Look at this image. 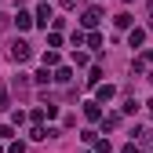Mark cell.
<instances>
[{
	"instance_id": "obj_23",
	"label": "cell",
	"mask_w": 153,
	"mask_h": 153,
	"mask_svg": "<svg viewBox=\"0 0 153 153\" xmlns=\"http://www.w3.org/2000/svg\"><path fill=\"white\" fill-rule=\"evenodd\" d=\"M11 135H15V131H11V128H7V124H0V142H7V139H11Z\"/></svg>"
},
{
	"instance_id": "obj_2",
	"label": "cell",
	"mask_w": 153,
	"mask_h": 153,
	"mask_svg": "<svg viewBox=\"0 0 153 153\" xmlns=\"http://www.w3.org/2000/svg\"><path fill=\"white\" fill-rule=\"evenodd\" d=\"M102 18H106V15H102V7H95V4H91V7H84V15H80V26L95 33V26H99Z\"/></svg>"
},
{
	"instance_id": "obj_29",
	"label": "cell",
	"mask_w": 153,
	"mask_h": 153,
	"mask_svg": "<svg viewBox=\"0 0 153 153\" xmlns=\"http://www.w3.org/2000/svg\"><path fill=\"white\" fill-rule=\"evenodd\" d=\"M84 153H91V149H84Z\"/></svg>"
},
{
	"instance_id": "obj_27",
	"label": "cell",
	"mask_w": 153,
	"mask_h": 153,
	"mask_svg": "<svg viewBox=\"0 0 153 153\" xmlns=\"http://www.w3.org/2000/svg\"><path fill=\"white\" fill-rule=\"evenodd\" d=\"M146 106H149V113H153V102H146Z\"/></svg>"
},
{
	"instance_id": "obj_8",
	"label": "cell",
	"mask_w": 153,
	"mask_h": 153,
	"mask_svg": "<svg viewBox=\"0 0 153 153\" xmlns=\"http://www.w3.org/2000/svg\"><path fill=\"white\" fill-rule=\"evenodd\" d=\"M84 117H88L91 124H95V120H102V106H99V102H84Z\"/></svg>"
},
{
	"instance_id": "obj_26",
	"label": "cell",
	"mask_w": 153,
	"mask_h": 153,
	"mask_svg": "<svg viewBox=\"0 0 153 153\" xmlns=\"http://www.w3.org/2000/svg\"><path fill=\"white\" fill-rule=\"evenodd\" d=\"M149 29H153V7H149Z\"/></svg>"
},
{
	"instance_id": "obj_6",
	"label": "cell",
	"mask_w": 153,
	"mask_h": 153,
	"mask_svg": "<svg viewBox=\"0 0 153 153\" xmlns=\"http://www.w3.org/2000/svg\"><path fill=\"white\" fill-rule=\"evenodd\" d=\"M135 135H139V149H153V128H142V131H135Z\"/></svg>"
},
{
	"instance_id": "obj_12",
	"label": "cell",
	"mask_w": 153,
	"mask_h": 153,
	"mask_svg": "<svg viewBox=\"0 0 153 153\" xmlns=\"http://www.w3.org/2000/svg\"><path fill=\"white\" fill-rule=\"evenodd\" d=\"M102 128H106V131L120 128V113H109V117H102Z\"/></svg>"
},
{
	"instance_id": "obj_5",
	"label": "cell",
	"mask_w": 153,
	"mask_h": 153,
	"mask_svg": "<svg viewBox=\"0 0 153 153\" xmlns=\"http://www.w3.org/2000/svg\"><path fill=\"white\" fill-rule=\"evenodd\" d=\"M29 26H33V15H29V11H22V7H18V15H15V29H18V33H26Z\"/></svg>"
},
{
	"instance_id": "obj_13",
	"label": "cell",
	"mask_w": 153,
	"mask_h": 153,
	"mask_svg": "<svg viewBox=\"0 0 153 153\" xmlns=\"http://www.w3.org/2000/svg\"><path fill=\"white\" fill-rule=\"evenodd\" d=\"M84 44L95 48V51H102V36H99V33H88V36H84Z\"/></svg>"
},
{
	"instance_id": "obj_10",
	"label": "cell",
	"mask_w": 153,
	"mask_h": 153,
	"mask_svg": "<svg viewBox=\"0 0 153 153\" xmlns=\"http://www.w3.org/2000/svg\"><path fill=\"white\" fill-rule=\"evenodd\" d=\"M131 22H135V18H131L128 11H120V15H113V26H117V29H131Z\"/></svg>"
},
{
	"instance_id": "obj_21",
	"label": "cell",
	"mask_w": 153,
	"mask_h": 153,
	"mask_svg": "<svg viewBox=\"0 0 153 153\" xmlns=\"http://www.w3.org/2000/svg\"><path fill=\"white\" fill-rule=\"evenodd\" d=\"M73 66H88V55L84 51H73Z\"/></svg>"
},
{
	"instance_id": "obj_1",
	"label": "cell",
	"mask_w": 153,
	"mask_h": 153,
	"mask_svg": "<svg viewBox=\"0 0 153 153\" xmlns=\"http://www.w3.org/2000/svg\"><path fill=\"white\" fill-rule=\"evenodd\" d=\"M29 55H33V44H26V40H11V62H29Z\"/></svg>"
},
{
	"instance_id": "obj_20",
	"label": "cell",
	"mask_w": 153,
	"mask_h": 153,
	"mask_svg": "<svg viewBox=\"0 0 153 153\" xmlns=\"http://www.w3.org/2000/svg\"><path fill=\"white\" fill-rule=\"evenodd\" d=\"M29 120H33V124H40V120H44V106H36V109L29 113Z\"/></svg>"
},
{
	"instance_id": "obj_24",
	"label": "cell",
	"mask_w": 153,
	"mask_h": 153,
	"mask_svg": "<svg viewBox=\"0 0 153 153\" xmlns=\"http://www.w3.org/2000/svg\"><path fill=\"white\" fill-rule=\"evenodd\" d=\"M120 153H142V149H139V146H135V142H128V146H124V149H120Z\"/></svg>"
},
{
	"instance_id": "obj_19",
	"label": "cell",
	"mask_w": 153,
	"mask_h": 153,
	"mask_svg": "<svg viewBox=\"0 0 153 153\" xmlns=\"http://www.w3.org/2000/svg\"><path fill=\"white\" fill-rule=\"evenodd\" d=\"M48 80H51V69H36L33 73V84H48Z\"/></svg>"
},
{
	"instance_id": "obj_30",
	"label": "cell",
	"mask_w": 153,
	"mask_h": 153,
	"mask_svg": "<svg viewBox=\"0 0 153 153\" xmlns=\"http://www.w3.org/2000/svg\"><path fill=\"white\" fill-rule=\"evenodd\" d=\"M0 153H4V149H0Z\"/></svg>"
},
{
	"instance_id": "obj_22",
	"label": "cell",
	"mask_w": 153,
	"mask_h": 153,
	"mask_svg": "<svg viewBox=\"0 0 153 153\" xmlns=\"http://www.w3.org/2000/svg\"><path fill=\"white\" fill-rule=\"evenodd\" d=\"M15 88H18V91H26V88H29V80H26V73H18V76H15Z\"/></svg>"
},
{
	"instance_id": "obj_18",
	"label": "cell",
	"mask_w": 153,
	"mask_h": 153,
	"mask_svg": "<svg viewBox=\"0 0 153 153\" xmlns=\"http://www.w3.org/2000/svg\"><path fill=\"white\" fill-rule=\"evenodd\" d=\"M29 139H33V142H44V139H48V131H44L40 124H33V131H29Z\"/></svg>"
},
{
	"instance_id": "obj_14",
	"label": "cell",
	"mask_w": 153,
	"mask_h": 153,
	"mask_svg": "<svg viewBox=\"0 0 153 153\" xmlns=\"http://www.w3.org/2000/svg\"><path fill=\"white\" fill-rule=\"evenodd\" d=\"M102 76H106V73H102L99 66H91V76H88V84H91V88H99V84H102Z\"/></svg>"
},
{
	"instance_id": "obj_11",
	"label": "cell",
	"mask_w": 153,
	"mask_h": 153,
	"mask_svg": "<svg viewBox=\"0 0 153 153\" xmlns=\"http://www.w3.org/2000/svg\"><path fill=\"white\" fill-rule=\"evenodd\" d=\"M62 59H59V51H44V69H59Z\"/></svg>"
},
{
	"instance_id": "obj_16",
	"label": "cell",
	"mask_w": 153,
	"mask_h": 153,
	"mask_svg": "<svg viewBox=\"0 0 153 153\" xmlns=\"http://www.w3.org/2000/svg\"><path fill=\"white\" fill-rule=\"evenodd\" d=\"M55 48H62V33L51 29V33H48V51H55Z\"/></svg>"
},
{
	"instance_id": "obj_17",
	"label": "cell",
	"mask_w": 153,
	"mask_h": 153,
	"mask_svg": "<svg viewBox=\"0 0 153 153\" xmlns=\"http://www.w3.org/2000/svg\"><path fill=\"white\" fill-rule=\"evenodd\" d=\"M91 146H95V153H113V146H109V139H95Z\"/></svg>"
},
{
	"instance_id": "obj_3",
	"label": "cell",
	"mask_w": 153,
	"mask_h": 153,
	"mask_svg": "<svg viewBox=\"0 0 153 153\" xmlns=\"http://www.w3.org/2000/svg\"><path fill=\"white\" fill-rule=\"evenodd\" d=\"M51 22H55V15H51V4H40V7H36V15H33V26L48 29Z\"/></svg>"
},
{
	"instance_id": "obj_9",
	"label": "cell",
	"mask_w": 153,
	"mask_h": 153,
	"mask_svg": "<svg viewBox=\"0 0 153 153\" xmlns=\"http://www.w3.org/2000/svg\"><path fill=\"white\" fill-rule=\"evenodd\" d=\"M51 80H59V84H69V80H73V69H69V66H59V69L51 73Z\"/></svg>"
},
{
	"instance_id": "obj_7",
	"label": "cell",
	"mask_w": 153,
	"mask_h": 153,
	"mask_svg": "<svg viewBox=\"0 0 153 153\" xmlns=\"http://www.w3.org/2000/svg\"><path fill=\"white\" fill-rule=\"evenodd\" d=\"M146 44V29H128V48H142Z\"/></svg>"
},
{
	"instance_id": "obj_15",
	"label": "cell",
	"mask_w": 153,
	"mask_h": 153,
	"mask_svg": "<svg viewBox=\"0 0 153 153\" xmlns=\"http://www.w3.org/2000/svg\"><path fill=\"white\" fill-rule=\"evenodd\" d=\"M0 109H11V91H7V84H0Z\"/></svg>"
},
{
	"instance_id": "obj_25",
	"label": "cell",
	"mask_w": 153,
	"mask_h": 153,
	"mask_svg": "<svg viewBox=\"0 0 153 153\" xmlns=\"http://www.w3.org/2000/svg\"><path fill=\"white\" fill-rule=\"evenodd\" d=\"M142 62H146V66H153V51H146V55H142Z\"/></svg>"
},
{
	"instance_id": "obj_4",
	"label": "cell",
	"mask_w": 153,
	"mask_h": 153,
	"mask_svg": "<svg viewBox=\"0 0 153 153\" xmlns=\"http://www.w3.org/2000/svg\"><path fill=\"white\" fill-rule=\"evenodd\" d=\"M113 95H117V88H113V84H99V88H95V102L102 106V102H109V99H113Z\"/></svg>"
},
{
	"instance_id": "obj_28",
	"label": "cell",
	"mask_w": 153,
	"mask_h": 153,
	"mask_svg": "<svg viewBox=\"0 0 153 153\" xmlns=\"http://www.w3.org/2000/svg\"><path fill=\"white\" fill-rule=\"evenodd\" d=\"M124 4H131V0H124Z\"/></svg>"
}]
</instances>
